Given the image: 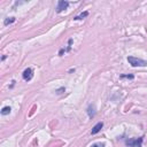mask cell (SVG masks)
Here are the masks:
<instances>
[{
  "mask_svg": "<svg viewBox=\"0 0 147 147\" xmlns=\"http://www.w3.org/2000/svg\"><path fill=\"white\" fill-rule=\"evenodd\" d=\"M33 74H32V69L28 68L25 69L24 71H23V78H24V81H30L31 78H32Z\"/></svg>",
  "mask_w": 147,
  "mask_h": 147,
  "instance_id": "obj_4",
  "label": "cell"
},
{
  "mask_svg": "<svg viewBox=\"0 0 147 147\" xmlns=\"http://www.w3.org/2000/svg\"><path fill=\"white\" fill-rule=\"evenodd\" d=\"M87 15H89V13H87V12H84V13H82L81 15H78V16H76V17H75V20H82V18L86 17Z\"/></svg>",
  "mask_w": 147,
  "mask_h": 147,
  "instance_id": "obj_7",
  "label": "cell"
},
{
  "mask_svg": "<svg viewBox=\"0 0 147 147\" xmlns=\"http://www.w3.org/2000/svg\"><path fill=\"white\" fill-rule=\"evenodd\" d=\"M10 110H12V109H10V107H4V108H2V110H1V114L2 115H7V114L10 113Z\"/></svg>",
  "mask_w": 147,
  "mask_h": 147,
  "instance_id": "obj_6",
  "label": "cell"
},
{
  "mask_svg": "<svg viewBox=\"0 0 147 147\" xmlns=\"http://www.w3.org/2000/svg\"><path fill=\"white\" fill-rule=\"evenodd\" d=\"M15 21V17H10V18H7V20H5V25L9 24V23H13Z\"/></svg>",
  "mask_w": 147,
  "mask_h": 147,
  "instance_id": "obj_9",
  "label": "cell"
},
{
  "mask_svg": "<svg viewBox=\"0 0 147 147\" xmlns=\"http://www.w3.org/2000/svg\"><path fill=\"white\" fill-rule=\"evenodd\" d=\"M93 110H94V107L90 106V107H89V116H90V117H93V116H94V111H93Z\"/></svg>",
  "mask_w": 147,
  "mask_h": 147,
  "instance_id": "obj_8",
  "label": "cell"
},
{
  "mask_svg": "<svg viewBox=\"0 0 147 147\" xmlns=\"http://www.w3.org/2000/svg\"><path fill=\"white\" fill-rule=\"evenodd\" d=\"M128 61H129V63L133 67H145V66H147V61L141 60V59H138V58H135V57H129L128 58Z\"/></svg>",
  "mask_w": 147,
  "mask_h": 147,
  "instance_id": "obj_1",
  "label": "cell"
},
{
  "mask_svg": "<svg viewBox=\"0 0 147 147\" xmlns=\"http://www.w3.org/2000/svg\"><path fill=\"white\" fill-rule=\"evenodd\" d=\"M102 127H103V124H102L101 122H99L98 124H95V125H94V128L92 129V135H95V133H98L99 131L102 129Z\"/></svg>",
  "mask_w": 147,
  "mask_h": 147,
  "instance_id": "obj_5",
  "label": "cell"
},
{
  "mask_svg": "<svg viewBox=\"0 0 147 147\" xmlns=\"http://www.w3.org/2000/svg\"><path fill=\"white\" fill-rule=\"evenodd\" d=\"M62 91H65L63 87H62V89H60V90H58V93H62Z\"/></svg>",
  "mask_w": 147,
  "mask_h": 147,
  "instance_id": "obj_12",
  "label": "cell"
},
{
  "mask_svg": "<svg viewBox=\"0 0 147 147\" xmlns=\"http://www.w3.org/2000/svg\"><path fill=\"white\" fill-rule=\"evenodd\" d=\"M69 6V2L68 1H63V0H61V1H59L58 4V7H57V12L58 13H61L62 10L67 9V7Z\"/></svg>",
  "mask_w": 147,
  "mask_h": 147,
  "instance_id": "obj_3",
  "label": "cell"
},
{
  "mask_svg": "<svg viewBox=\"0 0 147 147\" xmlns=\"http://www.w3.org/2000/svg\"><path fill=\"white\" fill-rule=\"evenodd\" d=\"M91 147H105V144H101V143H95L93 144Z\"/></svg>",
  "mask_w": 147,
  "mask_h": 147,
  "instance_id": "obj_11",
  "label": "cell"
},
{
  "mask_svg": "<svg viewBox=\"0 0 147 147\" xmlns=\"http://www.w3.org/2000/svg\"><path fill=\"white\" fill-rule=\"evenodd\" d=\"M141 141L143 139L139 138V139H129L127 140V145L128 146H135V147H141Z\"/></svg>",
  "mask_w": 147,
  "mask_h": 147,
  "instance_id": "obj_2",
  "label": "cell"
},
{
  "mask_svg": "<svg viewBox=\"0 0 147 147\" xmlns=\"http://www.w3.org/2000/svg\"><path fill=\"white\" fill-rule=\"evenodd\" d=\"M121 78H128V79H133V75H122Z\"/></svg>",
  "mask_w": 147,
  "mask_h": 147,
  "instance_id": "obj_10",
  "label": "cell"
}]
</instances>
